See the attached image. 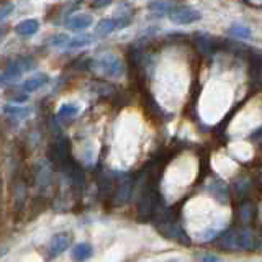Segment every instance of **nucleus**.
I'll list each match as a JSON object with an SVG mask.
<instances>
[{"mask_svg": "<svg viewBox=\"0 0 262 262\" xmlns=\"http://www.w3.org/2000/svg\"><path fill=\"white\" fill-rule=\"evenodd\" d=\"M239 243H241V249L254 248V233L251 229H243V231H239Z\"/></svg>", "mask_w": 262, "mask_h": 262, "instance_id": "nucleus-15", "label": "nucleus"}, {"mask_svg": "<svg viewBox=\"0 0 262 262\" xmlns=\"http://www.w3.org/2000/svg\"><path fill=\"white\" fill-rule=\"evenodd\" d=\"M15 10V5L13 4H10V5H5L4 7V10H2V21L7 18V16H8V13H10V12H13Z\"/></svg>", "mask_w": 262, "mask_h": 262, "instance_id": "nucleus-23", "label": "nucleus"}, {"mask_svg": "<svg viewBox=\"0 0 262 262\" xmlns=\"http://www.w3.org/2000/svg\"><path fill=\"white\" fill-rule=\"evenodd\" d=\"M69 236L66 233H59L56 234L53 239H51V244H49V259H54L57 256H61V254L69 248Z\"/></svg>", "mask_w": 262, "mask_h": 262, "instance_id": "nucleus-3", "label": "nucleus"}, {"mask_svg": "<svg viewBox=\"0 0 262 262\" xmlns=\"http://www.w3.org/2000/svg\"><path fill=\"white\" fill-rule=\"evenodd\" d=\"M229 33L236 38H241V39H249L251 38V28L244 27L241 23H233L231 28H229Z\"/></svg>", "mask_w": 262, "mask_h": 262, "instance_id": "nucleus-14", "label": "nucleus"}, {"mask_svg": "<svg viewBox=\"0 0 262 262\" xmlns=\"http://www.w3.org/2000/svg\"><path fill=\"white\" fill-rule=\"evenodd\" d=\"M221 244H223L225 248H229V249H241L239 231H228V233H225Z\"/></svg>", "mask_w": 262, "mask_h": 262, "instance_id": "nucleus-12", "label": "nucleus"}, {"mask_svg": "<svg viewBox=\"0 0 262 262\" xmlns=\"http://www.w3.org/2000/svg\"><path fill=\"white\" fill-rule=\"evenodd\" d=\"M251 76L256 82L262 80V57H252L251 59Z\"/></svg>", "mask_w": 262, "mask_h": 262, "instance_id": "nucleus-16", "label": "nucleus"}, {"mask_svg": "<svg viewBox=\"0 0 262 262\" xmlns=\"http://www.w3.org/2000/svg\"><path fill=\"white\" fill-rule=\"evenodd\" d=\"M156 228L159 229L161 234L164 237H167V239H174L177 243H182V244H188L190 241H188L187 234L182 231V228H180V225H177L176 221H172L169 216L166 215H161L158 223H156Z\"/></svg>", "mask_w": 262, "mask_h": 262, "instance_id": "nucleus-1", "label": "nucleus"}, {"mask_svg": "<svg viewBox=\"0 0 262 262\" xmlns=\"http://www.w3.org/2000/svg\"><path fill=\"white\" fill-rule=\"evenodd\" d=\"M149 8H151V10H167V8H169V4L167 2H162V0H161V2H151L149 4Z\"/></svg>", "mask_w": 262, "mask_h": 262, "instance_id": "nucleus-21", "label": "nucleus"}, {"mask_svg": "<svg viewBox=\"0 0 262 262\" xmlns=\"http://www.w3.org/2000/svg\"><path fill=\"white\" fill-rule=\"evenodd\" d=\"M169 20L176 25H190L195 21H200L202 13L192 10V8H179V10H174L169 15Z\"/></svg>", "mask_w": 262, "mask_h": 262, "instance_id": "nucleus-2", "label": "nucleus"}, {"mask_svg": "<svg viewBox=\"0 0 262 262\" xmlns=\"http://www.w3.org/2000/svg\"><path fill=\"white\" fill-rule=\"evenodd\" d=\"M79 113V106L76 105H62L59 112H57V117L59 118H69V117H74V115Z\"/></svg>", "mask_w": 262, "mask_h": 262, "instance_id": "nucleus-18", "label": "nucleus"}, {"mask_svg": "<svg viewBox=\"0 0 262 262\" xmlns=\"http://www.w3.org/2000/svg\"><path fill=\"white\" fill-rule=\"evenodd\" d=\"M4 112L10 113V115H27L28 113L27 108H18V106H10V105H7L4 108Z\"/></svg>", "mask_w": 262, "mask_h": 262, "instance_id": "nucleus-20", "label": "nucleus"}, {"mask_svg": "<svg viewBox=\"0 0 262 262\" xmlns=\"http://www.w3.org/2000/svg\"><path fill=\"white\" fill-rule=\"evenodd\" d=\"M102 68L103 71L108 74V76H113V77H117V76H121V72H123V64L120 62L118 57H115V56H106L102 59Z\"/></svg>", "mask_w": 262, "mask_h": 262, "instance_id": "nucleus-5", "label": "nucleus"}, {"mask_svg": "<svg viewBox=\"0 0 262 262\" xmlns=\"http://www.w3.org/2000/svg\"><path fill=\"white\" fill-rule=\"evenodd\" d=\"M131 184L129 182H123L121 185H118V192H117V200H115V203L117 205H125L129 202L131 199Z\"/></svg>", "mask_w": 262, "mask_h": 262, "instance_id": "nucleus-13", "label": "nucleus"}, {"mask_svg": "<svg viewBox=\"0 0 262 262\" xmlns=\"http://www.w3.org/2000/svg\"><path fill=\"white\" fill-rule=\"evenodd\" d=\"M200 260H220V257L218 256H213V254H208V256H202L200 257Z\"/></svg>", "mask_w": 262, "mask_h": 262, "instance_id": "nucleus-25", "label": "nucleus"}, {"mask_svg": "<svg viewBox=\"0 0 262 262\" xmlns=\"http://www.w3.org/2000/svg\"><path fill=\"white\" fill-rule=\"evenodd\" d=\"M92 25V16L90 15H76L68 21V28L72 31H84Z\"/></svg>", "mask_w": 262, "mask_h": 262, "instance_id": "nucleus-8", "label": "nucleus"}, {"mask_svg": "<svg viewBox=\"0 0 262 262\" xmlns=\"http://www.w3.org/2000/svg\"><path fill=\"white\" fill-rule=\"evenodd\" d=\"M25 68H21V64L20 62H12V64H8V68L4 71L2 74V84L5 85L7 82H15V80H18L21 77V71Z\"/></svg>", "mask_w": 262, "mask_h": 262, "instance_id": "nucleus-9", "label": "nucleus"}, {"mask_svg": "<svg viewBox=\"0 0 262 262\" xmlns=\"http://www.w3.org/2000/svg\"><path fill=\"white\" fill-rule=\"evenodd\" d=\"M251 139H252V141H256L257 144H262V129L256 131V133L251 136Z\"/></svg>", "mask_w": 262, "mask_h": 262, "instance_id": "nucleus-24", "label": "nucleus"}, {"mask_svg": "<svg viewBox=\"0 0 262 262\" xmlns=\"http://www.w3.org/2000/svg\"><path fill=\"white\" fill-rule=\"evenodd\" d=\"M117 30H121L118 18H105V20L98 21L97 28H95V35L100 36V38H105V36H108L110 33L117 31Z\"/></svg>", "mask_w": 262, "mask_h": 262, "instance_id": "nucleus-4", "label": "nucleus"}, {"mask_svg": "<svg viewBox=\"0 0 262 262\" xmlns=\"http://www.w3.org/2000/svg\"><path fill=\"white\" fill-rule=\"evenodd\" d=\"M71 41V38L66 35V33H57V35H54L51 38V45L53 46H62V45H68Z\"/></svg>", "mask_w": 262, "mask_h": 262, "instance_id": "nucleus-19", "label": "nucleus"}, {"mask_svg": "<svg viewBox=\"0 0 262 262\" xmlns=\"http://www.w3.org/2000/svg\"><path fill=\"white\" fill-rule=\"evenodd\" d=\"M113 0H92V7L94 8H103V7H108Z\"/></svg>", "mask_w": 262, "mask_h": 262, "instance_id": "nucleus-22", "label": "nucleus"}, {"mask_svg": "<svg viewBox=\"0 0 262 262\" xmlns=\"http://www.w3.org/2000/svg\"><path fill=\"white\" fill-rule=\"evenodd\" d=\"M94 43V36L92 35H80L77 38L71 39L68 46L69 48H82V46H87V45H92Z\"/></svg>", "mask_w": 262, "mask_h": 262, "instance_id": "nucleus-17", "label": "nucleus"}, {"mask_svg": "<svg viewBox=\"0 0 262 262\" xmlns=\"http://www.w3.org/2000/svg\"><path fill=\"white\" fill-rule=\"evenodd\" d=\"M36 182H38V188L41 192H45L46 188L51 185V182H53L51 169H49L46 164H45V166H39V170L36 172Z\"/></svg>", "mask_w": 262, "mask_h": 262, "instance_id": "nucleus-10", "label": "nucleus"}, {"mask_svg": "<svg viewBox=\"0 0 262 262\" xmlns=\"http://www.w3.org/2000/svg\"><path fill=\"white\" fill-rule=\"evenodd\" d=\"M39 30V23L38 20H23L15 27L16 35L20 36H31Z\"/></svg>", "mask_w": 262, "mask_h": 262, "instance_id": "nucleus-7", "label": "nucleus"}, {"mask_svg": "<svg viewBox=\"0 0 262 262\" xmlns=\"http://www.w3.org/2000/svg\"><path fill=\"white\" fill-rule=\"evenodd\" d=\"M49 77L46 76V74H36V76H33L30 79H27L23 82V90L25 92H35V90H38L39 87H43L45 84H48Z\"/></svg>", "mask_w": 262, "mask_h": 262, "instance_id": "nucleus-6", "label": "nucleus"}, {"mask_svg": "<svg viewBox=\"0 0 262 262\" xmlns=\"http://www.w3.org/2000/svg\"><path fill=\"white\" fill-rule=\"evenodd\" d=\"M92 256V246L87 243H79L72 249V259L74 260H85Z\"/></svg>", "mask_w": 262, "mask_h": 262, "instance_id": "nucleus-11", "label": "nucleus"}]
</instances>
